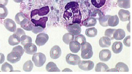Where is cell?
Here are the masks:
<instances>
[{
    "label": "cell",
    "instance_id": "cell-1",
    "mask_svg": "<svg viewBox=\"0 0 132 74\" xmlns=\"http://www.w3.org/2000/svg\"><path fill=\"white\" fill-rule=\"evenodd\" d=\"M78 4L76 2H71L67 4L65 7L63 17L65 20L72 23L79 24L81 22L82 15L79 8Z\"/></svg>",
    "mask_w": 132,
    "mask_h": 74
},
{
    "label": "cell",
    "instance_id": "cell-2",
    "mask_svg": "<svg viewBox=\"0 0 132 74\" xmlns=\"http://www.w3.org/2000/svg\"><path fill=\"white\" fill-rule=\"evenodd\" d=\"M81 56L84 59H88L92 57L93 51L92 47L90 43L86 42L81 45Z\"/></svg>",
    "mask_w": 132,
    "mask_h": 74
},
{
    "label": "cell",
    "instance_id": "cell-3",
    "mask_svg": "<svg viewBox=\"0 0 132 74\" xmlns=\"http://www.w3.org/2000/svg\"><path fill=\"white\" fill-rule=\"evenodd\" d=\"M45 55L42 53H35L32 57V61L37 67H40L43 66L46 61Z\"/></svg>",
    "mask_w": 132,
    "mask_h": 74
},
{
    "label": "cell",
    "instance_id": "cell-4",
    "mask_svg": "<svg viewBox=\"0 0 132 74\" xmlns=\"http://www.w3.org/2000/svg\"><path fill=\"white\" fill-rule=\"evenodd\" d=\"M65 60L69 65H76L80 62L81 58L78 55L69 53L66 56Z\"/></svg>",
    "mask_w": 132,
    "mask_h": 74
},
{
    "label": "cell",
    "instance_id": "cell-5",
    "mask_svg": "<svg viewBox=\"0 0 132 74\" xmlns=\"http://www.w3.org/2000/svg\"><path fill=\"white\" fill-rule=\"evenodd\" d=\"M79 68L83 71H89L92 70L94 68V63L92 61H81L78 64Z\"/></svg>",
    "mask_w": 132,
    "mask_h": 74
},
{
    "label": "cell",
    "instance_id": "cell-6",
    "mask_svg": "<svg viewBox=\"0 0 132 74\" xmlns=\"http://www.w3.org/2000/svg\"><path fill=\"white\" fill-rule=\"evenodd\" d=\"M21 56L20 53L16 51H12L7 56V60L11 63L14 64L20 61Z\"/></svg>",
    "mask_w": 132,
    "mask_h": 74
},
{
    "label": "cell",
    "instance_id": "cell-7",
    "mask_svg": "<svg viewBox=\"0 0 132 74\" xmlns=\"http://www.w3.org/2000/svg\"><path fill=\"white\" fill-rule=\"evenodd\" d=\"M67 30L69 32L75 36L79 35L81 32V26L78 23H73L72 25H69L67 27Z\"/></svg>",
    "mask_w": 132,
    "mask_h": 74
},
{
    "label": "cell",
    "instance_id": "cell-8",
    "mask_svg": "<svg viewBox=\"0 0 132 74\" xmlns=\"http://www.w3.org/2000/svg\"><path fill=\"white\" fill-rule=\"evenodd\" d=\"M50 12L49 7L45 6L40 8L39 9H35L32 10L31 13V17L38 15L39 16H43L47 15Z\"/></svg>",
    "mask_w": 132,
    "mask_h": 74
},
{
    "label": "cell",
    "instance_id": "cell-9",
    "mask_svg": "<svg viewBox=\"0 0 132 74\" xmlns=\"http://www.w3.org/2000/svg\"><path fill=\"white\" fill-rule=\"evenodd\" d=\"M49 39L48 35L44 33L38 34L36 38L35 43L39 46L44 45L47 42Z\"/></svg>",
    "mask_w": 132,
    "mask_h": 74
},
{
    "label": "cell",
    "instance_id": "cell-10",
    "mask_svg": "<svg viewBox=\"0 0 132 74\" xmlns=\"http://www.w3.org/2000/svg\"><path fill=\"white\" fill-rule=\"evenodd\" d=\"M4 25L6 29L10 32H14L16 30V23L11 19H6L4 22Z\"/></svg>",
    "mask_w": 132,
    "mask_h": 74
},
{
    "label": "cell",
    "instance_id": "cell-11",
    "mask_svg": "<svg viewBox=\"0 0 132 74\" xmlns=\"http://www.w3.org/2000/svg\"><path fill=\"white\" fill-rule=\"evenodd\" d=\"M62 54L61 49L59 46H53L50 51V56L53 59H57L61 56Z\"/></svg>",
    "mask_w": 132,
    "mask_h": 74
},
{
    "label": "cell",
    "instance_id": "cell-12",
    "mask_svg": "<svg viewBox=\"0 0 132 74\" xmlns=\"http://www.w3.org/2000/svg\"><path fill=\"white\" fill-rule=\"evenodd\" d=\"M111 56L112 54L109 50H102L100 52L99 59L102 61H107L111 58Z\"/></svg>",
    "mask_w": 132,
    "mask_h": 74
},
{
    "label": "cell",
    "instance_id": "cell-13",
    "mask_svg": "<svg viewBox=\"0 0 132 74\" xmlns=\"http://www.w3.org/2000/svg\"><path fill=\"white\" fill-rule=\"evenodd\" d=\"M48 18L47 17H44L40 18L38 20H36L34 19H31V21L32 23L34 25L35 27H40L43 29L46 27V24L48 21Z\"/></svg>",
    "mask_w": 132,
    "mask_h": 74
},
{
    "label": "cell",
    "instance_id": "cell-14",
    "mask_svg": "<svg viewBox=\"0 0 132 74\" xmlns=\"http://www.w3.org/2000/svg\"><path fill=\"white\" fill-rule=\"evenodd\" d=\"M119 18L122 22L130 21V13L128 10L120 9L118 13Z\"/></svg>",
    "mask_w": 132,
    "mask_h": 74
},
{
    "label": "cell",
    "instance_id": "cell-15",
    "mask_svg": "<svg viewBox=\"0 0 132 74\" xmlns=\"http://www.w3.org/2000/svg\"><path fill=\"white\" fill-rule=\"evenodd\" d=\"M24 50L26 53L33 55L37 52V47L34 43H29L24 46Z\"/></svg>",
    "mask_w": 132,
    "mask_h": 74
},
{
    "label": "cell",
    "instance_id": "cell-16",
    "mask_svg": "<svg viewBox=\"0 0 132 74\" xmlns=\"http://www.w3.org/2000/svg\"><path fill=\"white\" fill-rule=\"evenodd\" d=\"M21 28L27 31H32L34 28L33 23L27 19H24L21 23Z\"/></svg>",
    "mask_w": 132,
    "mask_h": 74
},
{
    "label": "cell",
    "instance_id": "cell-17",
    "mask_svg": "<svg viewBox=\"0 0 132 74\" xmlns=\"http://www.w3.org/2000/svg\"><path fill=\"white\" fill-rule=\"evenodd\" d=\"M126 36V32L122 29H116L113 35L114 39L117 40H122Z\"/></svg>",
    "mask_w": 132,
    "mask_h": 74
},
{
    "label": "cell",
    "instance_id": "cell-18",
    "mask_svg": "<svg viewBox=\"0 0 132 74\" xmlns=\"http://www.w3.org/2000/svg\"><path fill=\"white\" fill-rule=\"evenodd\" d=\"M69 48L72 52L77 53L81 48V45L77 41H72L69 43Z\"/></svg>",
    "mask_w": 132,
    "mask_h": 74
},
{
    "label": "cell",
    "instance_id": "cell-19",
    "mask_svg": "<svg viewBox=\"0 0 132 74\" xmlns=\"http://www.w3.org/2000/svg\"><path fill=\"white\" fill-rule=\"evenodd\" d=\"M99 44L102 48L109 47L111 44V40L106 36H103L100 39Z\"/></svg>",
    "mask_w": 132,
    "mask_h": 74
},
{
    "label": "cell",
    "instance_id": "cell-20",
    "mask_svg": "<svg viewBox=\"0 0 132 74\" xmlns=\"http://www.w3.org/2000/svg\"><path fill=\"white\" fill-rule=\"evenodd\" d=\"M8 42L9 44L11 45H16L20 43L21 38L16 34H14L9 37Z\"/></svg>",
    "mask_w": 132,
    "mask_h": 74
},
{
    "label": "cell",
    "instance_id": "cell-21",
    "mask_svg": "<svg viewBox=\"0 0 132 74\" xmlns=\"http://www.w3.org/2000/svg\"><path fill=\"white\" fill-rule=\"evenodd\" d=\"M112 50L114 53L118 54L122 52L123 45L120 42H116L113 43L112 46Z\"/></svg>",
    "mask_w": 132,
    "mask_h": 74
},
{
    "label": "cell",
    "instance_id": "cell-22",
    "mask_svg": "<svg viewBox=\"0 0 132 74\" xmlns=\"http://www.w3.org/2000/svg\"><path fill=\"white\" fill-rule=\"evenodd\" d=\"M97 23L96 19L93 17H89L83 22V26L85 27H89L95 26Z\"/></svg>",
    "mask_w": 132,
    "mask_h": 74
},
{
    "label": "cell",
    "instance_id": "cell-23",
    "mask_svg": "<svg viewBox=\"0 0 132 74\" xmlns=\"http://www.w3.org/2000/svg\"><path fill=\"white\" fill-rule=\"evenodd\" d=\"M119 20L117 15L110 17L108 20V25L109 26L115 27L118 25Z\"/></svg>",
    "mask_w": 132,
    "mask_h": 74
},
{
    "label": "cell",
    "instance_id": "cell-24",
    "mask_svg": "<svg viewBox=\"0 0 132 74\" xmlns=\"http://www.w3.org/2000/svg\"><path fill=\"white\" fill-rule=\"evenodd\" d=\"M117 71L128 72L129 71V68L127 65L122 62H119L116 65L115 67Z\"/></svg>",
    "mask_w": 132,
    "mask_h": 74
},
{
    "label": "cell",
    "instance_id": "cell-25",
    "mask_svg": "<svg viewBox=\"0 0 132 74\" xmlns=\"http://www.w3.org/2000/svg\"><path fill=\"white\" fill-rule=\"evenodd\" d=\"M109 69V66L103 63H98L96 64L95 68L96 72L107 71Z\"/></svg>",
    "mask_w": 132,
    "mask_h": 74
},
{
    "label": "cell",
    "instance_id": "cell-26",
    "mask_svg": "<svg viewBox=\"0 0 132 74\" xmlns=\"http://www.w3.org/2000/svg\"><path fill=\"white\" fill-rule=\"evenodd\" d=\"M119 7L123 9H129L130 7V0H117Z\"/></svg>",
    "mask_w": 132,
    "mask_h": 74
},
{
    "label": "cell",
    "instance_id": "cell-27",
    "mask_svg": "<svg viewBox=\"0 0 132 74\" xmlns=\"http://www.w3.org/2000/svg\"><path fill=\"white\" fill-rule=\"evenodd\" d=\"M46 69L48 72L61 71L60 69L57 67L56 64L52 61L50 62L47 64Z\"/></svg>",
    "mask_w": 132,
    "mask_h": 74
},
{
    "label": "cell",
    "instance_id": "cell-28",
    "mask_svg": "<svg viewBox=\"0 0 132 74\" xmlns=\"http://www.w3.org/2000/svg\"><path fill=\"white\" fill-rule=\"evenodd\" d=\"M62 39L65 44L69 45V43L75 39V35L70 33H68L64 35Z\"/></svg>",
    "mask_w": 132,
    "mask_h": 74
},
{
    "label": "cell",
    "instance_id": "cell-29",
    "mask_svg": "<svg viewBox=\"0 0 132 74\" xmlns=\"http://www.w3.org/2000/svg\"><path fill=\"white\" fill-rule=\"evenodd\" d=\"M98 31L95 27H92L86 29L85 34L88 37L90 38L95 37L97 35Z\"/></svg>",
    "mask_w": 132,
    "mask_h": 74
},
{
    "label": "cell",
    "instance_id": "cell-30",
    "mask_svg": "<svg viewBox=\"0 0 132 74\" xmlns=\"http://www.w3.org/2000/svg\"><path fill=\"white\" fill-rule=\"evenodd\" d=\"M110 16V15H106L105 16H102L100 17L98 19V20L100 25L103 27L109 26L108 25V20Z\"/></svg>",
    "mask_w": 132,
    "mask_h": 74
},
{
    "label": "cell",
    "instance_id": "cell-31",
    "mask_svg": "<svg viewBox=\"0 0 132 74\" xmlns=\"http://www.w3.org/2000/svg\"><path fill=\"white\" fill-rule=\"evenodd\" d=\"M8 14L7 8L3 5L0 4V18L4 19Z\"/></svg>",
    "mask_w": 132,
    "mask_h": 74
},
{
    "label": "cell",
    "instance_id": "cell-32",
    "mask_svg": "<svg viewBox=\"0 0 132 74\" xmlns=\"http://www.w3.org/2000/svg\"><path fill=\"white\" fill-rule=\"evenodd\" d=\"M34 68V64L31 60L27 61L24 64L23 69L26 72L31 71Z\"/></svg>",
    "mask_w": 132,
    "mask_h": 74
},
{
    "label": "cell",
    "instance_id": "cell-33",
    "mask_svg": "<svg viewBox=\"0 0 132 74\" xmlns=\"http://www.w3.org/2000/svg\"><path fill=\"white\" fill-rule=\"evenodd\" d=\"M106 0H91V3L95 7L100 8L105 5Z\"/></svg>",
    "mask_w": 132,
    "mask_h": 74
},
{
    "label": "cell",
    "instance_id": "cell-34",
    "mask_svg": "<svg viewBox=\"0 0 132 74\" xmlns=\"http://www.w3.org/2000/svg\"><path fill=\"white\" fill-rule=\"evenodd\" d=\"M21 45L24 46L28 43H31L32 42V39L28 36L23 35L21 37Z\"/></svg>",
    "mask_w": 132,
    "mask_h": 74
},
{
    "label": "cell",
    "instance_id": "cell-35",
    "mask_svg": "<svg viewBox=\"0 0 132 74\" xmlns=\"http://www.w3.org/2000/svg\"><path fill=\"white\" fill-rule=\"evenodd\" d=\"M1 70L3 72L13 71V68L11 65L8 63L5 62L2 65Z\"/></svg>",
    "mask_w": 132,
    "mask_h": 74
},
{
    "label": "cell",
    "instance_id": "cell-36",
    "mask_svg": "<svg viewBox=\"0 0 132 74\" xmlns=\"http://www.w3.org/2000/svg\"><path fill=\"white\" fill-rule=\"evenodd\" d=\"M25 19H26V17L22 13H18L15 16V21L19 25H20L21 22Z\"/></svg>",
    "mask_w": 132,
    "mask_h": 74
},
{
    "label": "cell",
    "instance_id": "cell-37",
    "mask_svg": "<svg viewBox=\"0 0 132 74\" xmlns=\"http://www.w3.org/2000/svg\"><path fill=\"white\" fill-rule=\"evenodd\" d=\"M116 30V29H107L105 31V36L109 38L111 40H113L114 39L113 35Z\"/></svg>",
    "mask_w": 132,
    "mask_h": 74
},
{
    "label": "cell",
    "instance_id": "cell-38",
    "mask_svg": "<svg viewBox=\"0 0 132 74\" xmlns=\"http://www.w3.org/2000/svg\"><path fill=\"white\" fill-rule=\"evenodd\" d=\"M75 41L78 42L81 45L86 42L85 37L83 35L81 34L76 36L75 37Z\"/></svg>",
    "mask_w": 132,
    "mask_h": 74
},
{
    "label": "cell",
    "instance_id": "cell-39",
    "mask_svg": "<svg viewBox=\"0 0 132 74\" xmlns=\"http://www.w3.org/2000/svg\"><path fill=\"white\" fill-rule=\"evenodd\" d=\"M12 51H16V52H18L19 53H20L21 56H22L24 52V50L23 49L22 46L20 45L14 47L13 48V50H12Z\"/></svg>",
    "mask_w": 132,
    "mask_h": 74
},
{
    "label": "cell",
    "instance_id": "cell-40",
    "mask_svg": "<svg viewBox=\"0 0 132 74\" xmlns=\"http://www.w3.org/2000/svg\"><path fill=\"white\" fill-rule=\"evenodd\" d=\"M14 34H16L20 37L21 36H22V35H26L24 31L21 28H18L16 30V31L14 32Z\"/></svg>",
    "mask_w": 132,
    "mask_h": 74
},
{
    "label": "cell",
    "instance_id": "cell-41",
    "mask_svg": "<svg viewBox=\"0 0 132 74\" xmlns=\"http://www.w3.org/2000/svg\"><path fill=\"white\" fill-rule=\"evenodd\" d=\"M123 43L126 46L130 47V36H126L123 40Z\"/></svg>",
    "mask_w": 132,
    "mask_h": 74
},
{
    "label": "cell",
    "instance_id": "cell-42",
    "mask_svg": "<svg viewBox=\"0 0 132 74\" xmlns=\"http://www.w3.org/2000/svg\"><path fill=\"white\" fill-rule=\"evenodd\" d=\"M5 61V56L3 53H0V64L3 63Z\"/></svg>",
    "mask_w": 132,
    "mask_h": 74
},
{
    "label": "cell",
    "instance_id": "cell-43",
    "mask_svg": "<svg viewBox=\"0 0 132 74\" xmlns=\"http://www.w3.org/2000/svg\"><path fill=\"white\" fill-rule=\"evenodd\" d=\"M8 3V0H0V4L6 6Z\"/></svg>",
    "mask_w": 132,
    "mask_h": 74
},
{
    "label": "cell",
    "instance_id": "cell-44",
    "mask_svg": "<svg viewBox=\"0 0 132 74\" xmlns=\"http://www.w3.org/2000/svg\"><path fill=\"white\" fill-rule=\"evenodd\" d=\"M107 71H117V70L116 69V68H115L112 69H110V70L108 69Z\"/></svg>",
    "mask_w": 132,
    "mask_h": 74
},
{
    "label": "cell",
    "instance_id": "cell-45",
    "mask_svg": "<svg viewBox=\"0 0 132 74\" xmlns=\"http://www.w3.org/2000/svg\"><path fill=\"white\" fill-rule=\"evenodd\" d=\"M62 71H72V70L69 68H65V69L62 70Z\"/></svg>",
    "mask_w": 132,
    "mask_h": 74
},
{
    "label": "cell",
    "instance_id": "cell-46",
    "mask_svg": "<svg viewBox=\"0 0 132 74\" xmlns=\"http://www.w3.org/2000/svg\"><path fill=\"white\" fill-rule=\"evenodd\" d=\"M13 1L14 2H16V3H20L23 1L24 0H13Z\"/></svg>",
    "mask_w": 132,
    "mask_h": 74
}]
</instances>
